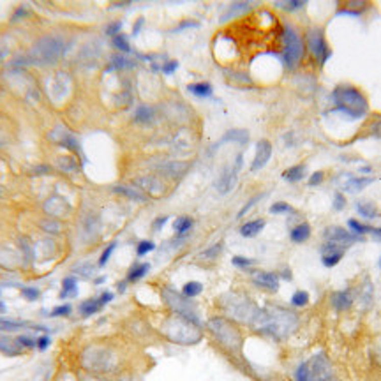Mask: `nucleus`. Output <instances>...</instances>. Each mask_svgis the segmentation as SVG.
<instances>
[{
	"label": "nucleus",
	"instance_id": "obj_1",
	"mask_svg": "<svg viewBox=\"0 0 381 381\" xmlns=\"http://www.w3.org/2000/svg\"><path fill=\"white\" fill-rule=\"evenodd\" d=\"M256 328L270 334L275 339H284L295 332L298 326V316L284 307H270L268 311H261L256 321Z\"/></svg>",
	"mask_w": 381,
	"mask_h": 381
},
{
	"label": "nucleus",
	"instance_id": "obj_2",
	"mask_svg": "<svg viewBox=\"0 0 381 381\" xmlns=\"http://www.w3.org/2000/svg\"><path fill=\"white\" fill-rule=\"evenodd\" d=\"M332 101L336 111H341L349 118H364L369 113V101L365 94L351 85H341L334 90Z\"/></svg>",
	"mask_w": 381,
	"mask_h": 381
},
{
	"label": "nucleus",
	"instance_id": "obj_3",
	"mask_svg": "<svg viewBox=\"0 0 381 381\" xmlns=\"http://www.w3.org/2000/svg\"><path fill=\"white\" fill-rule=\"evenodd\" d=\"M164 334L169 341L179 342V344H194L201 339V330L198 323L180 314H175L164 323Z\"/></svg>",
	"mask_w": 381,
	"mask_h": 381
},
{
	"label": "nucleus",
	"instance_id": "obj_4",
	"mask_svg": "<svg viewBox=\"0 0 381 381\" xmlns=\"http://www.w3.org/2000/svg\"><path fill=\"white\" fill-rule=\"evenodd\" d=\"M295 381H339L330 360L325 355H316L295 371Z\"/></svg>",
	"mask_w": 381,
	"mask_h": 381
},
{
	"label": "nucleus",
	"instance_id": "obj_5",
	"mask_svg": "<svg viewBox=\"0 0 381 381\" xmlns=\"http://www.w3.org/2000/svg\"><path fill=\"white\" fill-rule=\"evenodd\" d=\"M209 328H210L212 336L217 339L226 349H230V351H238V349H240L242 336L237 326H235L233 323H230L228 319H222V318L210 319Z\"/></svg>",
	"mask_w": 381,
	"mask_h": 381
},
{
	"label": "nucleus",
	"instance_id": "obj_6",
	"mask_svg": "<svg viewBox=\"0 0 381 381\" xmlns=\"http://www.w3.org/2000/svg\"><path fill=\"white\" fill-rule=\"evenodd\" d=\"M283 41H284V52H283L284 64H286L288 67H295L303 57L302 37H300L291 27H286L283 32Z\"/></svg>",
	"mask_w": 381,
	"mask_h": 381
},
{
	"label": "nucleus",
	"instance_id": "obj_7",
	"mask_svg": "<svg viewBox=\"0 0 381 381\" xmlns=\"http://www.w3.org/2000/svg\"><path fill=\"white\" fill-rule=\"evenodd\" d=\"M64 53V44L60 39L57 37H44L36 44L32 52V57L36 62L41 64H49V62H55L57 59H60V55Z\"/></svg>",
	"mask_w": 381,
	"mask_h": 381
},
{
	"label": "nucleus",
	"instance_id": "obj_8",
	"mask_svg": "<svg viewBox=\"0 0 381 381\" xmlns=\"http://www.w3.org/2000/svg\"><path fill=\"white\" fill-rule=\"evenodd\" d=\"M307 46H309V52L313 53V57L318 60L319 65H325L326 60L330 59V49L321 29L309 30V34H307Z\"/></svg>",
	"mask_w": 381,
	"mask_h": 381
},
{
	"label": "nucleus",
	"instance_id": "obj_9",
	"mask_svg": "<svg viewBox=\"0 0 381 381\" xmlns=\"http://www.w3.org/2000/svg\"><path fill=\"white\" fill-rule=\"evenodd\" d=\"M357 240H362L360 237L353 235L349 230H344L341 226H332L325 232V242L323 244H330V245H336L339 249H348L349 245H353Z\"/></svg>",
	"mask_w": 381,
	"mask_h": 381
},
{
	"label": "nucleus",
	"instance_id": "obj_10",
	"mask_svg": "<svg viewBox=\"0 0 381 381\" xmlns=\"http://www.w3.org/2000/svg\"><path fill=\"white\" fill-rule=\"evenodd\" d=\"M240 166H242V154H238L237 161H235V166L226 169V171L221 175V179L217 180V184H215V187H217V191L221 192V194H228V192L235 187Z\"/></svg>",
	"mask_w": 381,
	"mask_h": 381
},
{
	"label": "nucleus",
	"instance_id": "obj_11",
	"mask_svg": "<svg viewBox=\"0 0 381 381\" xmlns=\"http://www.w3.org/2000/svg\"><path fill=\"white\" fill-rule=\"evenodd\" d=\"M252 283L256 284L258 288L265 291H270V293H275L279 290V277L274 272H265V270H256L252 274Z\"/></svg>",
	"mask_w": 381,
	"mask_h": 381
},
{
	"label": "nucleus",
	"instance_id": "obj_12",
	"mask_svg": "<svg viewBox=\"0 0 381 381\" xmlns=\"http://www.w3.org/2000/svg\"><path fill=\"white\" fill-rule=\"evenodd\" d=\"M272 157V145L270 141L261 140L258 141L256 145V156H254L252 163H251V171H260L261 168L267 166V163Z\"/></svg>",
	"mask_w": 381,
	"mask_h": 381
},
{
	"label": "nucleus",
	"instance_id": "obj_13",
	"mask_svg": "<svg viewBox=\"0 0 381 381\" xmlns=\"http://www.w3.org/2000/svg\"><path fill=\"white\" fill-rule=\"evenodd\" d=\"M344 249H339L336 245H330V244H323L321 247V263L323 267L326 268H334L337 267L339 263L342 261L344 258Z\"/></svg>",
	"mask_w": 381,
	"mask_h": 381
},
{
	"label": "nucleus",
	"instance_id": "obj_14",
	"mask_svg": "<svg viewBox=\"0 0 381 381\" xmlns=\"http://www.w3.org/2000/svg\"><path fill=\"white\" fill-rule=\"evenodd\" d=\"M353 302H355V296H353V291L349 290V288L332 295V306L336 311H349Z\"/></svg>",
	"mask_w": 381,
	"mask_h": 381
},
{
	"label": "nucleus",
	"instance_id": "obj_15",
	"mask_svg": "<svg viewBox=\"0 0 381 381\" xmlns=\"http://www.w3.org/2000/svg\"><path fill=\"white\" fill-rule=\"evenodd\" d=\"M311 233H313V228L307 221L298 222V224L293 226V230L290 232V238L293 244H303L311 238Z\"/></svg>",
	"mask_w": 381,
	"mask_h": 381
},
{
	"label": "nucleus",
	"instance_id": "obj_16",
	"mask_svg": "<svg viewBox=\"0 0 381 381\" xmlns=\"http://www.w3.org/2000/svg\"><path fill=\"white\" fill-rule=\"evenodd\" d=\"M249 141V133L245 129H230L224 136L219 140V145H224V143H238V145H245Z\"/></svg>",
	"mask_w": 381,
	"mask_h": 381
},
{
	"label": "nucleus",
	"instance_id": "obj_17",
	"mask_svg": "<svg viewBox=\"0 0 381 381\" xmlns=\"http://www.w3.org/2000/svg\"><path fill=\"white\" fill-rule=\"evenodd\" d=\"M265 224H267L265 219H252V221H247L245 224L240 226V235L244 238H254L256 235H260L263 232Z\"/></svg>",
	"mask_w": 381,
	"mask_h": 381
},
{
	"label": "nucleus",
	"instance_id": "obj_18",
	"mask_svg": "<svg viewBox=\"0 0 381 381\" xmlns=\"http://www.w3.org/2000/svg\"><path fill=\"white\" fill-rule=\"evenodd\" d=\"M101 309H103V306H101V302H99V298H88L80 303V314H82L83 318L92 316V314L99 313Z\"/></svg>",
	"mask_w": 381,
	"mask_h": 381
},
{
	"label": "nucleus",
	"instance_id": "obj_19",
	"mask_svg": "<svg viewBox=\"0 0 381 381\" xmlns=\"http://www.w3.org/2000/svg\"><path fill=\"white\" fill-rule=\"evenodd\" d=\"M357 212L364 219H378L379 217V209L376 207V203L372 201H360L357 205Z\"/></svg>",
	"mask_w": 381,
	"mask_h": 381
},
{
	"label": "nucleus",
	"instance_id": "obj_20",
	"mask_svg": "<svg viewBox=\"0 0 381 381\" xmlns=\"http://www.w3.org/2000/svg\"><path fill=\"white\" fill-rule=\"evenodd\" d=\"M150 270V265L148 263H138V265H133L129 270V274H127V283H138V281H141L145 275L148 274Z\"/></svg>",
	"mask_w": 381,
	"mask_h": 381
},
{
	"label": "nucleus",
	"instance_id": "obj_21",
	"mask_svg": "<svg viewBox=\"0 0 381 381\" xmlns=\"http://www.w3.org/2000/svg\"><path fill=\"white\" fill-rule=\"evenodd\" d=\"M192 226H194V221H192L189 215H180V217H176L175 222H173V230H175V233L180 235V237L189 233Z\"/></svg>",
	"mask_w": 381,
	"mask_h": 381
},
{
	"label": "nucleus",
	"instance_id": "obj_22",
	"mask_svg": "<svg viewBox=\"0 0 381 381\" xmlns=\"http://www.w3.org/2000/svg\"><path fill=\"white\" fill-rule=\"evenodd\" d=\"M187 90L191 92L192 95H196V97H210L212 94H214V90H212V85L209 82H199V83H191L189 87H187Z\"/></svg>",
	"mask_w": 381,
	"mask_h": 381
},
{
	"label": "nucleus",
	"instance_id": "obj_23",
	"mask_svg": "<svg viewBox=\"0 0 381 381\" xmlns=\"http://www.w3.org/2000/svg\"><path fill=\"white\" fill-rule=\"evenodd\" d=\"M371 182H372V179H367V176H355V179H349L348 182L344 184V189L349 192H360Z\"/></svg>",
	"mask_w": 381,
	"mask_h": 381
},
{
	"label": "nucleus",
	"instance_id": "obj_24",
	"mask_svg": "<svg viewBox=\"0 0 381 381\" xmlns=\"http://www.w3.org/2000/svg\"><path fill=\"white\" fill-rule=\"evenodd\" d=\"M303 176H306V164H296V166H291L283 173V179L288 182H298Z\"/></svg>",
	"mask_w": 381,
	"mask_h": 381
},
{
	"label": "nucleus",
	"instance_id": "obj_25",
	"mask_svg": "<svg viewBox=\"0 0 381 381\" xmlns=\"http://www.w3.org/2000/svg\"><path fill=\"white\" fill-rule=\"evenodd\" d=\"M371 228H372V226L364 224V222H360L359 219H348V230H349V232H351L353 235L360 237V238H364L365 235L371 233Z\"/></svg>",
	"mask_w": 381,
	"mask_h": 381
},
{
	"label": "nucleus",
	"instance_id": "obj_26",
	"mask_svg": "<svg viewBox=\"0 0 381 381\" xmlns=\"http://www.w3.org/2000/svg\"><path fill=\"white\" fill-rule=\"evenodd\" d=\"M78 295V283L72 277H67L62 283V291H60V298H72Z\"/></svg>",
	"mask_w": 381,
	"mask_h": 381
},
{
	"label": "nucleus",
	"instance_id": "obj_27",
	"mask_svg": "<svg viewBox=\"0 0 381 381\" xmlns=\"http://www.w3.org/2000/svg\"><path fill=\"white\" fill-rule=\"evenodd\" d=\"M249 9H251V4H247V2H235V4H232V6H230V9L226 11V14L221 18V21L230 20V18L237 16V14H244L245 11H249Z\"/></svg>",
	"mask_w": 381,
	"mask_h": 381
},
{
	"label": "nucleus",
	"instance_id": "obj_28",
	"mask_svg": "<svg viewBox=\"0 0 381 381\" xmlns=\"http://www.w3.org/2000/svg\"><path fill=\"white\" fill-rule=\"evenodd\" d=\"M201 291H203V284L198 283V281H189V283H186L182 288V295L189 300L194 298V296H198Z\"/></svg>",
	"mask_w": 381,
	"mask_h": 381
},
{
	"label": "nucleus",
	"instance_id": "obj_29",
	"mask_svg": "<svg viewBox=\"0 0 381 381\" xmlns=\"http://www.w3.org/2000/svg\"><path fill=\"white\" fill-rule=\"evenodd\" d=\"M134 120L140 124H150L154 120V110L150 106H140L134 113Z\"/></svg>",
	"mask_w": 381,
	"mask_h": 381
},
{
	"label": "nucleus",
	"instance_id": "obj_30",
	"mask_svg": "<svg viewBox=\"0 0 381 381\" xmlns=\"http://www.w3.org/2000/svg\"><path fill=\"white\" fill-rule=\"evenodd\" d=\"M309 300H311V296H309L307 291L298 290V291H295L293 296H291V306L298 307V309H300V307H306L307 303H309Z\"/></svg>",
	"mask_w": 381,
	"mask_h": 381
},
{
	"label": "nucleus",
	"instance_id": "obj_31",
	"mask_svg": "<svg viewBox=\"0 0 381 381\" xmlns=\"http://www.w3.org/2000/svg\"><path fill=\"white\" fill-rule=\"evenodd\" d=\"M133 65L134 62L125 55H113V59H111V67L115 69H131Z\"/></svg>",
	"mask_w": 381,
	"mask_h": 381
},
{
	"label": "nucleus",
	"instance_id": "obj_32",
	"mask_svg": "<svg viewBox=\"0 0 381 381\" xmlns=\"http://www.w3.org/2000/svg\"><path fill=\"white\" fill-rule=\"evenodd\" d=\"M295 209L286 201H275L274 205L270 207V214L274 215H284V214H293Z\"/></svg>",
	"mask_w": 381,
	"mask_h": 381
},
{
	"label": "nucleus",
	"instance_id": "obj_33",
	"mask_svg": "<svg viewBox=\"0 0 381 381\" xmlns=\"http://www.w3.org/2000/svg\"><path fill=\"white\" fill-rule=\"evenodd\" d=\"M115 191L127 196V198H131V199H138V201H143L145 199L143 192L138 191V189H133V187H115Z\"/></svg>",
	"mask_w": 381,
	"mask_h": 381
},
{
	"label": "nucleus",
	"instance_id": "obj_34",
	"mask_svg": "<svg viewBox=\"0 0 381 381\" xmlns=\"http://www.w3.org/2000/svg\"><path fill=\"white\" fill-rule=\"evenodd\" d=\"M113 46L122 53H129L131 52V44H129V41H127V37L124 36V34H118V36L113 37Z\"/></svg>",
	"mask_w": 381,
	"mask_h": 381
},
{
	"label": "nucleus",
	"instance_id": "obj_35",
	"mask_svg": "<svg viewBox=\"0 0 381 381\" xmlns=\"http://www.w3.org/2000/svg\"><path fill=\"white\" fill-rule=\"evenodd\" d=\"M232 263H233V267L242 268V270H247V268H251L256 261L251 260V258H245V256H233Z\"/></svg>",
	"mask_w": 381,
	"mask_h": 381
},
{
	"label": "nucleus",
	"instance_id": "obj_36",
	"mask_svg": "<svg viewBox=\"0 0 381 381\" xmlns=\"http://www.w3.org/2000/svg\"><path fill=\"white\" fill-rule=\"evenodd\" d=\"M154 249H156V244H154L152 240H141V242H138V245H136V254L138 256H145V254L152 252Z\"/></svg>",
	"mask_w": 381,
	"mask_h": 381
},
{
	"label": "nucleus",
	"instance_id": "obj_37",
	"mask_svg": "<svg viewBox=\"0 0 381 381\" xmlns=\"http://www.w3.org/2000/svg\"><path fill=\"white\" fill-rule=\"evenodd\" d=\"M115 247H117V242H111L110 245L103 251V254H101V258H99V267H105V265L108 263V260L111 258V254H113V251H115Z\"/></svg>",
	"mask_w": 381,
	"mask_h": 381
},
{
	"label": "nucleus",
	"instance_id": "obj_38",
	"mask_svg": "<svg viewBox=\"0 0 381 381\" xmlns=\"http://www.w3.org/2000/svg\"><path fill=\"white\" fill-rule=\"evenodd\" d=\"M71 311H72V307L69 306V303H64V306H59V307H55V309L49 313V316L52 318H59V316H69L71 314Z\"/></svg>",
	"mask_w": 381,
	"mask_h": 381
},
{
	"label": "nucleus",
	"instance_id": "obj_39",
	"mask_svg": "<svg viewBox=\"0 0 381 381\" xmlns=\"http://www.w3.org/2000/svg\"><path fill=\"white\" fill-rule=\"evenodd\" d=\"M16 342L20 344V348H27V349L36 348V339L29 337V336H20V337L16 339Z\"/></svg>",
	"mask_w": 381,
	"mask_h": 381
},
{
	"label": "nucleus",
	"instance_id": "obj_40",
	"mask_svg": "<svg viewBox=\"0 0 381 381\" xmlns=\"http://www.w3.org/2000/svg\"><path fill=\"white\" fill-rule=\"evenodd\" d=\"M346 198H344V194H341V192H336V196H334V203H332V209L336 210V212H341L342 209L346 207Z\"/></svg>",
	"mask_w": 381,
	"mask_h": 381
},
{
	"label": "nucleus",
	"instance_id": "obj_41",
	"mask_svg": "<svg viewBox=\"0 0 381 381\" xmlns=\"http://www.w3.org/2000/svg\"><path fill=\"white\" fill-rule=\"evenodd\" d=\"M21 295L25 296L27 300L34 302V300L39 298V290H37V288H23V290H21Z\"/></svg>",
	"mask_w": 381,
	"mask_h": 381
},
{
	"label": "nucleus",
	"instance_id": "obj_42",
	"mask_svg": "<svg viewBox=\"0 0 381 381\" xmlns=\"http://www.w3.org/2000/svg\"><path fill=\"white\" fill-rule=\"evenodd\" d=\"M221 249H222V244H215L214 247L207 249V251L201 254V258H205V260H212V258H217V256H219V252H221Z\"/></svg>",
	"mask_w": 381,
	"mask_h": 381
},
{
	"label": "nucleus",
	"instance_id": "obj_43",
	"mask_svg": "<svg viewBox=\"0 0 381 381\" xmlns=\"http://www.w3.org/2000/svg\"><path fill=\"white\" fill-rule=\"evenodd\" d=\"M176 67H179V62H176V60H166V62L161 65V71H163L164 74H173V72L176 71Z\"/></svg>",
	"mask_w": 381,
	"mask_h": 381
},
{
	"label": "nucleus",
	"instance_id": "obj_44",
	"mask_svg": "<svg viewBox=\"0 0 381 381\" xmlns=\"http://www.w3.org/2000/svg\"><path fill=\"white\" fill-rule=\"evenodd\" d=\"M323 180H325V171H314L309 179V186L316 187V186H319V184H323Z\"/></svg>",
	"mask_w": 381,
	"mask_h": 381
},
{
	"label": "nucleus",
	"instance_id": "obj_45",
	"mask_svg": "<svg viewBox=\"0 0 381 381\" xmlns=\"http://www.w3.org/2000/svg\"><path fill=\"white\" fill-rule=\"evenodd\" d=\"M120 29H122V23L120 21H115V23H110L108 25V29H106V34L108 36H118L120 34Z\"/></svg>",
	"mask_w": 381,
	"mask_h": 381
},
{
	"label": "nucleus",
	"instance_id": "obj_46",
	"mask_svg": "<svg viewBox=\"0 0 381 381\" xmlns=\"http://www.w3.org/2000/svg\"><path fill=\"white\" fill-rule=\"evenodd\" d=\"M49 342H52V339H49L48 336H39V337H36V348L46 349L49 346Z\"/></svg>",
	"mask_w": 381,
	"mask_h": 381
},
{
	"label": "nucleus",
	"instance_id": "obj_47",
	"mask_svg": "<svg viewBox=\"0 0 381 381\" xmlns=\"http://www.w3.org/2000/svg\"><path fill=\"white\" fill-rule=\"evenodd\" d=\"M306 6V2H298V0H291V2H284L281 4V7H284V9L288 11H295V9H300V7Z\"/></svg>",
	"mask_w": 381,
	"mask_h": 381
},
{
	"label": "nucleus",
	"instance_id": "obj_48",
	"mask_svg": "<svg viewBox=\"0 0 381 381\" xmlns=\"http://www.w3.org/2000/svg\"><path fill=\"white\" fill-rule=\"evenodd\" d=\"M168 215H163V217H157L156 219V221H154V232H161V230H163V226L164 224H166V222H168Z\"/></svg>",
	"mask_w": 381,
	"mask_h": 381
},
{
	"label": "nucleus",
	"instance_id": "obj_49",
	"mask_svg": "<svg viewBox=\"0 0 381 381\" xmlns=\"http://www.w3.org/2000/svg\"><path fill=\"white\" fill-rule=\"evenodd\" d=\"M260 199H261V196H254V198L251 199V201H247V205H245L244 209H242L240 212H238V217H242V215H245V214H247V210L251 209V207L256 205V203L260 201Z\"/></svg>",
	"mask_w": 381,
	"mask_h": 381
},
{
	"label": "nucleus",
	"instance_id": "obj_50",
	"mask_svg": "<svg viewBox=\"0 0 381 381\" xmlns=\"http://www.w3.org/2000/svg\"><path fill=\"white\" fill-rule=\"evenodd\" d=\"M113 298H115V295L111 293V291H105V293H103L101 296H99V302H101V306L105 307L106 303H110V302H111V300H113Z\"/></svg>",
	"mask_w": 381,
	"mask_h": 381
},
{
	"label": "nucleus",
	"instance_id": "obj_51",
	"mask_svg": "<svg viewBox=\"0 0 381 381\" xmlns=\"http://www.w3.org/2000/svg\"><path fill=\"white\" fill-rule=\"evenodd\" d=\"M369 235H372V238H374V240L381 242V226H379V228H371V233H369Z\"/></svg>",
	"mask_w": 381,
	"mask_h": 381
},
{
	"label": "nucleus",
	"instance_id": "obj_52",
	"mask_svg": "<svg viewBox=\"0 0 381 381\" xmlns=\"http://www.w3.org/2000/svg\"><path fill=\"white\" fill-rule=\"evenodd\" d=\"M187 27H198V21H192V20L184 21V23H180L179 29H176V30H184V29H187Z\"/></svg>",
	"mask_w": 381,
	"mask_h": 381
},
{
	"label": "nucleus",
	"instance_id": "obj_53",
	"mask_svg": "<svg viewBox=\"0 0 381 381\" xmlns=\"http://www.w3.org/2000/svg\"><path fill=\"white\" fill-rule=\"evenodd\" d=\"M374 136H376V138H379V140H381V120L374 125Z\"/></svg>",
	"mask_w": 381,
	"mask_h": 381
},
{
	"label": "nucleus",
	"instance_id": "obj_54",
	"mask_svg": "<svg viewBox=\"0 0 381 381\" xmlns=\"http://www.w3.org/2000/svg\"><path fill=\"white\" fill-rule=\"evenodd\" d=\"M141 23H143V20H140V21H138V23H136V25H134V32H133V34H134V36H136V34H138V32H140V27H141Z\"/></svg>",
	"mask_w": 381,
	"mask_h": 381
},
{
	"label": "nucleus",
	"instance_id": "obj_55",
	"mask_svg": "<svg viewBox=\"0 0 381 381\" xmlns=\"http://www.w3.org/2000/svg\"><path fill=\"white\" fill-rule=\"evenodd\" d=\"M101 283H105V277H97V279H95V284H101Z\"/></svg>",
	"mask_w": 381,
	"mask_h": 381
},
{
	"label": "nucleus",
	"instance_id": "obj_56",
	"mask_svg": "<svg viewBox=\"0 0 381 381\" xmlns=\"http://www.w3.org/2000/svg\"><path fill=\"white\" fill-rule=\"evenodd\" d=\"M379 268H381V256H379Z\"/></svg>",
	"mask_w": 381,
	"mask_h": 381
}]
</instances>
